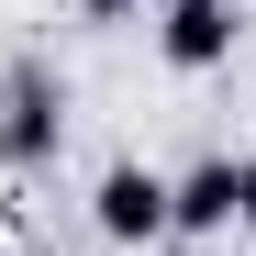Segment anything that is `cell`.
<instances>
[{
	"instance_id": "cell-8",
	"label": "cell",
	"mask_w": 256,
	"mask_h": 256,
	"mask_svg": "<svg viewBox=\"0 0 256 256\" xmlns=\"http://www.w3.org/2000/svg\"><path fill=\"white\" fill-rule=\"evenodd\" d=\"M134 12H167V0H134Z\"/></svg>"
},
{
	"instance_id": "cell-3",
	"label": "cell",
	"mask_w": 256,
	"mask_h": 256,
	"mask_svg": "<svg viewBox=\"0 0 256 256\" xmlns=\"http://www.w3.org/2000/svg\"><path fill=\"white\" fill-rule=\"evenodd\" d=\"M234 45H245V0H167V12H156V56L178 78L234 67Z\"/></svg>"
},
{
	"instance_id": "cell-7",
	"label": "cell",
	"mask_w": 256,
	"mask_h": 256,
	"mask_svg": "<svg viewBox=\"0 0 256 256\" xmlns=\"http://www.w3.org/2000/svg\"><path fill=\"white\" fill-rule=\"evenodd\" d=\"M167 256H234V245H167Z\"/></svg>"
},
{
	"instance_id": "cell-1",
	"label": "cell",
	"mask_w": 256,
	"mask_h": 256,
	"mask_svg": "<svg viewBox=\"0 0 256 256\" xmlns=\"http://www.w3.org/2000/svg\"><path fill=\"white\" fill-rule=\"evenodd\" d=\"M56 156H67V67L56 56H12L0 67V167L34 178Z\"/></svg>"
},
{
	"instance_id": "cell-2",
	"label": "cell",
	"mask_w": 256,
	"mask_h": 256,
	"mask_svg": "<svg viewBox=\"0 0 256 256\" xmlns=\"http://www.w3.org/2000/svg\"><path fill=\"white\" fill-rule=\"evenodd\" d=\"M90 223H100V245H167V167L112 156L90 178Z\"/></svg>"
},
{
	"instance_id": "cell-4",
	"label": "cell",
	"mask_w": 256,
	"mask_h": 256,
	"mask_svg": "<svg viewBox=\"0 0 256 256\" xmlns=\"http://www.w3.org/2000/svg\"><path fill=\"white\" fill-rule=\"evenodd\" d=\"M167 245H234V156H200L167 178Z\"/></svg>"
},
{
	"instance_id": "cell-6",
	"label": "cell",
	"mask_w": 256,
	"mask_h": 256,
	"mask_svg": "<svg viewBox=\"0 0 256 256\" xmlns=\"http://www.w3.org/2000/svg\"><path fill=\"white\" fill-rule=\"evenodd\" d=\"M67 12H90V22H122V12H134V0H67Z\"/></svg>"
},
{
	"instance_id": "cell-5",
	"label": "cell",
	"mask_w": 256,
	"mask_h": 256,
	"mask_svg": "<svg viewBox=\"0 0 256 256\" xmlns=\"http://www.w3.org/2000/svg\"><path fill=\"white\" fill-rule=\"evenodd\" d=\"M234 234L256 245V156H234Z\"/></svg>"
}]
</instances>
